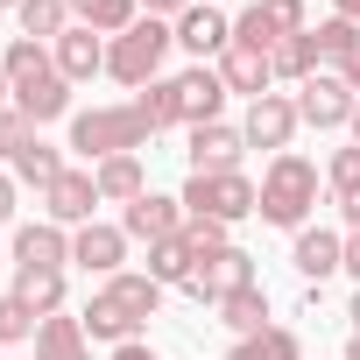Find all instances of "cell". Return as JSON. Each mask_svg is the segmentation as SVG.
<instances>
[{"label": "cell", "mask_w": 360, "mask_h": 360, "mask_svg": "<svg viewBox=\"0 0 360 360\" xmlns=\"http://www.w3.org/2000/svg\"><path fill=\"white\" fill-rule=\"evenodd\" d=\"M155 134H162V127L148 120V106H141V99H120V106H85V113H71V148H78L85 162H106V155H141Z\"/></svg>", "instance_id": "obj_1"}, {"label": "cell", "mask_w": 360, "mask_h": 360, "mask_svg": "<svg viewBox=\"0 0 360 360\" xmlns=\"http://www.w3.org/2000/svg\"><path fill=\"white\" fill-rule=\"evenodd\" d=\"M8 78H15V106L43 127V120H64L71 113V78L57 71V57H50V43H29V36H15L8 43Z\"/></svg>", "instance_id": "obj_2"}, {"label": "cell", "mask_w": 360, "mask_h": 360, "mask_svg": "<svg viewBox=\"0 0 360 360\" xmlns=\"http://www.w3.org/2000/svg\"><path fill=\"white\" fill-rule=\"evenodd\" d=\"M318 162L311 155H297V148H283V155H269V169H262V219L269 226H283V233H304L311 226V212H318Z\"/></svg>", "instance_id": "obj_3"}, {"label": "cell", "mask_w": 360, "mask_h": 360, "mask_svg": "<svg viewBox=\"0 0 360 360\" xmlns=\"http://www.w3.org/2000/svg\"><path fill=\"white\" fill-rule=\"evenodd\" d=\"M169 43H176V29L169 22H155V15H141L127 36H113L106 43V78H120V85H155L162 78V57H169Z\"/></svg>", "instance_id": "obj_4"}, {"label": "cell", "mask_w": 360, "mask_h": 360, "mask_svg": "<svg viewBox=\"0 0 360 360\" xmlns=\"http://www.w3.org/2000/svg\"><path fill=\"white\" fill-rule=\"evenodd\" d=\"M184 212L191 219H219V226H240L255 205H262V184L248 169H226V176H184Z\"/></svg>", "instance_id": "obj_5"}, {"label": "cell", "mask_w": 360, "mask_h": 360, "mask_svg": "<svg viewBox=\"0 0 360 360\" xmlns=\"http://www.w3.org/2000/svg\"><path fill=\"white\" fill-rule=\"evenodd\" d=\"M262 276H255V255L248 248H219V255H205L198 269H191V283H184V297L191 304H226L233 290H255Z\"/></svg>", "instance_id": "obj_6"}, {"label": "cell", "mask_w": 360, "mask_h": 360, "mask_svg": "<svg viewBox=\"0 0 360 360\" xmlns=\"http://www.w3.org/2000/svg\"><path fill=\"white\" fill-rule=\"evenodd\" d=\"M304 0H248L240 22H233V43H255V50H276L283 36H304Z\"/></svg>", "instance_id": "obj_7"}, {"label": "cell", "mask_w": 360, "mask_h": 360, "mask_svg": "<svg viewBox=\"0 0 360 360\" xmlns=\"http://www.w3.org/2000/svg\"><path fill=\"white\" fill-rule=\"evenodd\" d=\"M353 106H360V99H353V85H346L339 71H318V78L297 85V120H304V127H346Z\"/></svg>", "instance_id": "obj_8"}, {"label": "cell", "mask_w": 360, "mask_h": 360, "mask_svg": "<svg viewBox=\"0 0 360 360\" xmlns=\"http://www.w3.org/2000/svg\"><path fill=\"white\" fill-rule=\"evenodd\" d=\"M297 127H304V120H297V99H290V92H262V99H248V120H240L248 148H276V155H283V148L297 141Z\"/></svg>", "instance_id": "obj_9"}, {"label": "cell", "mask_w": 360, "mask_h": 360, "mask_svg": "<svg viewBox=\"0 0 360 360\" xmlns=\"http://www.w3.org/2000/svg\"><path fill=\"white\" fill-rule=\"evenodd\" d=\"M169 85H176V127H205V120H219V106H226L219 64H191V71H176Z\"/></svg>", "instance_id": "obj_10"}, {"label": "cell", "mask_w": 360, "mask_h": 360, "mask_svg": "<svg viewBox=\"0 0 360 360\" xmlns=\"http://www.w3.org/2000/svg\"><path fill=\"white\" fill-rule=\"evenodd\" d=\"M92 212H99V184H92V169H64L57 184L43 191V219L50 226H92Z\"/></svg>", "instance_id": "obj_11"}, {"label": "cell", "mask_w": 360, "mask_h": 360, "mask_svg": "<svg viewBox=\"0 0 360 360\" xmlns=\"http://www.w3.org/2000/svg\"><path fill=\"white\" fill-rule=\"evenodd\" d=\"M240 148H248V134L240 127H226V120H205V127H191V176H226V169H240Z\"/></svg>", "instance_id": "obj_12"}, {"label": "cell", "mask_w": 360, "mask_h": 360, "mask_svg": "<svg viewBox=\"0 0 360 360\" xmlns=\"http://www.w3.org/2000/svg\"><path fill=\"white\" fill-rule=\"evenodd\" d=\"M169 29H176V43H184V50H191L198 64H205V57L219 64V57H226V43H233V22H226V15L212 8V0H198V8H184V15H176Z\"/></svg>", "instance_id": "obj_13"}, {"label": "cell", "mask_w": 360, "mask_h": 360, "mask_svg": "<svg viewBox=\"0 0 360 360\" xmlns=\"http://www.w3.org/2000/svg\"><path fill=\"white\" fill-rule=\"evenodd\" d=\"M120 233L127 240H176L184 233V198H162V191H148V198H134L127 212H120Z\"/></svg>", "instance_id": "obj_14"}, {"label": "cell", "mask_w": 360, "mask_h": 360, "mask_svg": "<svg viewBox=\"0 0 360 360\" xmlns=\"http://www.w3.org/2000/svg\"><path fill=\"white\" fill-rule=\"evenodd\" d=\"M290 262H297V276H304L311 290H325V276L346 269V233H332V226H304L297 248H290Z\"/></svg>", "instance_id": "obj_15"}, {"label": "cell", "mask_w": 360, "mask_h": 360, "mask_svg": "<svg viewBox=\"0 0 360 360\" xmlns=\"http://www.w3.org/2000/svg\"><path fill=\"white\" fill-rule=\"evenodd\" d=\"M71 262H78L85 276H120V262H127V233L106 226V219H92V226L71 233Z\"/></svg>", "instance_id": "obj_16"}, {"label": "cell", "mask_w": 360, "mask_h": 360, "mask_svg": "<svg viewBox=\"0 0 360 360\" xmlns=\"http://www.w3.org/2000/svg\"><path fill=\"white\" fill-rule=\"evenodd\" d=\"M50 57H57V71H64L71 85H85L92 71H106V36H99V29H85V22H71V29L50 43Z\"/></svg>", "instance_id": "obj_17"}, {"label": "cell", "mask_w": 360, "mask_h": 360, "mask_svg": "<svg viewBox=\"0 0 360 360\" xmlns=\"http://www.w3.org/2000/svg\"><path fill=\"white\" fill-rule=\"evenodd\" d=\"M15 269H71V226H15Z\"/></svg>", "instance_id": "obj_18"}, {"label": "cell", "mask_w": 360, "mask_h": 360, "mask_svg": "<svg viewBox=\"0 0 360 360\" xmlns=\"http://www.w3.org/2000/svg\"><path fill=\"white\" fill-rule=\"evenodd\" d=\"M92 184H99V205H134V198H148V169H141V155H106V162H92Z\"/></svg>", "instance_id": "obj_19"}, {"label": "cell", "mask_w": 360, "mask_h": 360, "mask_svg": "<svg viewBox=\"0 0 360 360\" xmlns=\"http://www.w3.org/2000/svg\"><path fill=\"white\" fill-rule=\"evenodd\" d=\"M219 78H226V92H248V99H262V92L276 85V64H269V50H255V43H226V57H219Z\"/></svg>", "instance_id": "obj_20"}, {"label": "cell", "mask_w": 360, "mask_h": 360, "mask_svg": "<svg viewBox=\"0 0 360 360\" xmlns=\"http://www.w3.org/2000/svg\"><path fill=\"white\" fill-rule=\"evenodd\" d=\"M85 318V339H106V346H127V339H141V318L113 297V290H92V304L78 311Z\"/></svg>", "instance_id": "obj_21"}, {"label": "cell", "mask_w": 360, "mask_h": 360, "mask_svg": "<svg viewBox=\"0 0 360 360\" xmlns=\"http://www.w3.org/2000/svg\"><path fill=\"white\" fill-rule=\"evenodd\" d=\"M36 360H92V339H85V318H43L36 325Z\"/></svg>", "instance_id": "obj_22"}, {"label": "cell", "mask_w": 360, "mask_h": 360, "mask_svg": "<svg viewBox=\"0 0 360 360\" xmlns=\"http://www.w3.org/2000/svg\"><path fill=\"white\" fill-rule=\"evenodd\" d=\"M15 297L36 311V325L57 318L64 311V269H15Z\"/></svg>", "instance_id": "obj_23"}, {"label": "cell", "mask_w": 360, "mask_h": 360, "mask_svg": "<svg viewBox=\"0 0 360 360\" xmlns=\"http://www.w3.org/2000/svg\"><path fill=\"white\" fill-rule=\"evenodd\" d=\"M99 290H113V297H120V304H127V311H134L141 325H148V318L162 311V283H155L148 269H120V276H106Z\"/></svg>", "instance_id": "obj_24"}, {"label": "cell", "mask_w": 360, "mask_h": 360, "mask_svg": "<svg viewBox=\"0 0 360 360\" xmlns=\"http://www.w3.org/2000/svg\"><path fill=\"white\" fill-rule=\"evenodd\" d=\"M311 43H318V64L346 71V64L360 57V22H346V15H325V22L311 29Z\"/></svg>", "instance_id": "obj_25"}, {"label": "cell", "mask_w": 360, "mask_h": 360, "mask_svg": "<svg viewBox=\"0 0 360 360\" xmlns=\"http://www.w3.org/2000/svg\"><path fill=\"white\" fill-rule=\"evenodd\" d=\"M226 360H304V339H297L290 325H262V332L233 339V353H226Z\"/></svg>", "instance_id": "obj_26"}, {"label": "cell", "mask_w": 360, "mask_h": 360, "mask_svg": "<svg viewBox=\"0 0 360 360\" xmlns=\"http://www.w3.org/2000/svg\"><path fill=\"white\" fill-rule=\"evenodd\" d=\"M71 15L113 43V36H127V29L141 22V0H71Z\"/></svg>", "instance_id": "obj_27"}, {"label": "cell", "mask_w": 360, "mask_h": 360, "mask_svg": "<svg viewBox=\"0 0 360 360\" xmlns=\"http://www.w3.org/2000/svg\"><path fill=\"white\" fill-rule=\"evenodd\" d=\"M64 169H71V162H64V155H57V148H50L43 134H36V141H29V148H22V155L8 162V176H15V184H36V191H50Z\"/></svg>", "instance_id": "obj_28"}, {"label": "cell", "mask_w": 360, "mask_h": 360, "mask_svg": "<svg viewBox=\"0 0 360 360\" xmlns=\"http://www.w3.org/2000/svg\"><path fill=\"white\" fill-rule=\"evenodd\" d=\"M212 311H219V325H226L233 339H248V332H262V325H269V290H262V283H255V290H233V297H226V304H212Z\"/></svg>", "instance_id": "obj_29"}, {"label": "cell", "mask_w": 360, "mask_h": 360, "mask_svg": "<svg viewBox=\"0 0 360 360\" xmlns=\"http://www.w3.org/2000/svg\"><path fill=\"white\" fill-rule=\"evenodd\" d=\"M191 269H198V255H191V240H184V233L148 248V276H155L162 290H184V283H191Z\"/></svg>", "instance_id": "obj_30"}, {"label": "cell", "mask_w": 360, "mask_h": 360, "mask_svg": "<svg viewBox=\"0 0 360 360\" xmlns=\"http://www.w3.org/2000/svg\"><path fill=\"white\" fill-rule=\"evenodd\" d=\"M15 22H22V36H29V43H57V36L71 29V0H22Z\"/></svg>", "instance_id": "obj_31"}, {"label": "cell", "mask_w": 360, "mask_h": 360, "mask_svg": "<svg viewBox=\"0 0 360 360\" xmlns=\"http://www.w3.org/2000/svg\"><path fill=\"white\" fill-rule=\"evenodd\" d=\"M269 64H276V78H290V85L318 78V43H311V29H304V36H283V43L269 50Z\"/></svg>", "instance_id": "obj_32"}, {"label": "cell", "mask_w": 360, "mask_h": 360, "mask_svg": "<svg viewBox=\"0 0 360 360\" xmlns=\"http://www.w3.org/2000/svg\"><path fill=\"white\" fill-rule=\"evenodd\" d=\"M22 339H36V311L8 290V297H0V346H22Z\"/></svg>", "instance_id": "obj_33"}, {"label": "cell", "mask_w": 360, "mask_h": 360, "mask_svg": "<svg viewBox=\"0 0 360 360\" xmlns=\"http://www.w3.org/2000/svg\"><path fill=\"white\" fill-rule=\"evenodd\" d=\"M325 184H332V198H346V191H360V141H346V148H332V162H325Z\"/></svg>", "instance_id": "obj_34"}, {"label": "cell", "mask_w": 360, "mask_h": 360, "mask_svg": "<svg viewBox=\"0 0 360 360\" xmlns=\"http://www.w3.org/2000/svg\"><path fill=\"white\" fill-rule=\"evenodd\" d=\"M226 233H233V226H219V219H191V212H184V240H191V255H198V262H205V255H219V248H233Z\"/></svg>", "instance_id": "obj_35"}, {"label": "cell", "mask_w": 360, "mask_h": 360, "mask_svg": "<svg viewBox=\"0 0 360 360\" xmlns=\"http://www.w3.org/2000/svg\"><path fill=\"white\" fill-rule=\"evenodd\" d=\"M29 141H36V120H29L22 106H8V113H0V155H8V162H15V155H22Z\"/></svg>", "instance_id": "obj_36"}, {"label": "cell", "mask_w": 360, "mask_h": 360, "mask_svg": "<svg viewBox=\"0 0 360 360\" xmlns=\"http://www.w3.org/2000/svg\"><path fill=\"white\" fill-rule=\"evenodd\" d=\"M134 99L148 106V120H155V127H176V85H169V78H155V85H141Z\"/></svg>", "instance_id": "obj_37"}, {"label": "cell", "mask_w": 360, "mask_h": 360, "mask_svg": "<svg viewBox=\"0 0 360 360\" xmlns=\"http://www.w3.org/2000/svg\"><path fill=\"white\" fill-rule=\"evenodd\" d=\"M184 8H198V0H141V15H155V22H176Z\"/></svg>", "instance_id": "obj_38"}, {"label": "cell", "mask_w": 360, "mask_h": 360, "mask_svg": "<svg viewBox=\"0 0 360 360\" xmlns=\"http://www.w3.org/2000/svg\"><path fill=\"white\" fill-rule=\"evenodd\" d=\"M339 205V219H346V233H360V191H346V198H332Z\"/></svg>", "instance_id": "obj_39"}, {"label": "cell", "mask_w": 360, "mask_h": 360, "mask_svg": "<svg viewBox=\"0 0 360 360\" xmlns=\"http://www.w3.org/2000/svg\"><path fill=\"white\" fill-rule=\"evenodd\" d=\"M113 360H162L148 339H127V346H113Z\"/></svg>", "instance_id": "obj_40"}, {"label": "cell", "mask_w": 360, "mask_h": 360, "mask_svg": "<svg viewBox=\"0 0 360 360\" xmlns=\"http://www.w3.org/2000/svg\"><path fill=\"white\" fill-rule=\"evenodd\" d=\"M8 219H15V176L0 169V226H8Z\"/></svg>", "instance_id": "obj_41"}, {"label": "cell", "mask_w": 360, "mask_h": 360, "mask_svg": "<svg viewBox=\"0 0 360 360\" xmlns=\"http://www.w3.org/2000/svg\"><path fill=\"white\" fill-rule=\"evenodd\" d=\"M346 276L360 283V233H346Z\"/></svg>", "instance_id": "obj_42"}, {"label": "cell", "mask_w": 360, "mask_h": 360, "mask_svg": "<svg viewBox=\"0 0 360 360\" xmlns=\"http://www.w3.org/2000/svg\"><path fill=\"white\" fill-rule=\"evenodd\" d=\"M15 106V78H8V64H0V113Z\"/></svg>", "instance_id": "obj_43"}, {"label": "cell", "mask_w": 360, "mask_h": 360, "mask_svg": "<svg viewBox=\"0 0 360 360\" xmlns=\"http://www.w3.org/2000/svg\"><path fill=\"white\" fill-rule=\"evenodd\" d=\"M332 15H346V22H360V0H332Z\"/></svg>", "instance_id": "obj_44"}, {"label": "cell", "mask_w": 360, "mask_h": 360, "mask_svg": "<svg viewBox=\"0 0 360 360\" xmlns=\"http://www.w3.org/2000/svg\"><path fill=\"white\" fill-rule=\"evenodd\" d=\"M339 78H346V85H353V99H360V57H353V64H346Z\"/></svg>", "instance_id": "obj_45"}, {"label": "cell", "mask_w": 360, "mask_h": 360, "mask_svg": "<svg viewBox=\"0 0 360 360\" xmlns=\"http://www.w3.org/2000/svg\"><path fill=\"white\" fill-rule=\"evenodd\" d=\"M339 360H360V332H353V339H346V353H339Z\"/></svg>", "instance_id": "obj_46"}, {"label": "cell", "mask_w": 360, "mask_h": 360, "mask_svg": "<svg viewBox=\"0 0 360 360\" xmlns=\"http://www.w3.org/2000/svg\"><path fill=\"white\" fill-rule=\"evenodd\" d=\"M346 318H353V332H360V290H353V304H346Z\"/></svg>", "instance_id": "obj_47"}, {"label": "cell", "mask_w": 360, "mask_h": 360, "mask_svg": "<svg viewBox=\"0 0 360 360\" xmlns=\"http://www.w3.org/2000/svg\"><path fill=\"white\" fill-rule=\"evenodd\" d=\"M346 127H353V141H360V106H353V120H346Z\"/></svg>", "instance_id": "obj_48"}, {"label": "cell", "mask_w": 360, "mask_h": 360, "mask_svg": "<svg viewBox=\"0 0 360 360\" xmlns=\"http://www.w3.org/2000/svg\"><path fill=\"white\" fill-rule=\"evenodd\" d=\"M0 8H22V0H0Z\"/></svg>", "instance_id": "obj_49"}]
</instances>
